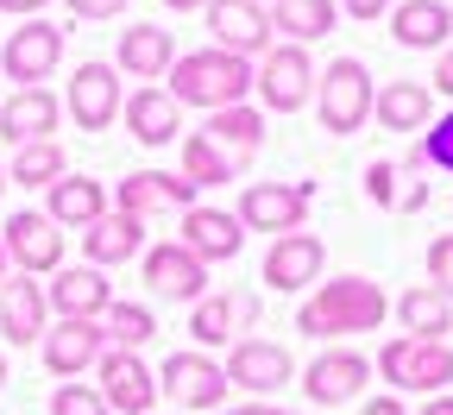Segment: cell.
<instances>
[{
  "mask_svg": "<svg viewBox=\"0 0 453 415\" xmlns=\"http://www.w3.org/2000/svg\"><path fill=\"white\" fill-rule=\"evenodd\" d=\"M0 196H7V164H0Z\"/></svg>",
  "mask_w": 453,
  "mask_h": 415,
  "instance_id": "obj_51",
  "label": "cell"
},
{
  "mask_svg": "<svg viewBox=\"0 0 453 415\" xmlns=\"http://www.w3.org/2000/svg\"><path fill=\"white\" fill-rule=\"evenodd\" d=\"M416 415H453V390H441V396H428Z\"/></svg>",
  "mask_w": 453,
  "mask_h": 415,
  "instance_id": "obj_46",
  "label": "cell"
},
{
  "mask_svg": "<svg viewBox=\"0 0 453 415\" xmlns=\"http://www.w3.org/2000/svg\"><path fill=\"white\" fill-rule=\"evenodd\" d=\"M327 265V246L315 240V233H277L271 252H265V289L290 296V289H309Z\"/></svg>",
  "mask_w": 453,
  "mask_h": 415,
  "instance_id": "obj_21",
  "label": "cell"
},
{
  "mask_svg": "<svg viewBox=\"0 0 453 415\" xmlns=\"http://www.w3.org/2000/svg\"><path fill=\"white\" fill-rule=\"evenodd\" d=\"M95 390L107 396L113 415H151V403L164 396V390H157V372L139 359V352H127V346H107V352H101Z\"/></svg>",
  "mask_w": 453,
  "mask_h": 415,
  "instance_id": "obj_13",
  "label": "cell"
},
{
  "mask_svg": "<svg viewBox=\"0 0 453 415\" xmlns=\"http://www.w3.org/2000/svg\"><path fill=\"white\" fill-rule=\"evenodd\" d=\"M50 415H113L107 409V396L95 390V384H76V378H64L50 390Z\"/></svg>",
  "mask_w": 453,
  "mask_h": 415,
  "instance_id": "obj_36",
  "label": "cell"
},
{
  "mask_svg": "<svg viewBox=\"0 0 453 415\" xmlns=\"http://www.w3.org/2000/svg\"><path fill=\"white\" fill-rule=\"evenodd\" d=\"M120 107H127V82H120V70L101 64V57L76 64L70 95H64V113H70L82 133H107L113 120H120Z\"/></svg>",
  "mask_w": 453,
  "mask_h": 415,
  "instance_id": "obj_8",
  "label": "cell"
},
{
  "mask_svg": "<svg viewBox=\"0 0 453 415\" xmlns=\"http://www.w3.org/2000/svg\"><path fill=\"white\" fill-rule=\"evenodd\" d=\"M177 57H183V50H177V38H170L164 26H151V19H139V26H127V32H120L113 70H120V76H133V82H164Z\"/></svg>",
  "mask_w": 453,
  "mask_h": 415,
  "instance_id": "obj_22",
  "label": "cell"
},
{
  "mask_svg": "<svg viewBox=\"0 0 453 415\" xmlns=\"http://www.w3.org/2000/svg\"><path fill=\"white\" fill-rule=\"evenodd\" d=\"M139 271H145L151 296H164V303H189V309H196L202 296H208V265H202L183 240H157V246H145Z\"/></svg>",
  "mask_w": 453,
  "mask_h": 415,
  "instance_id": "obj_14",
  "label": "cell"
},
{
  "mask_svg": "<svg viewBox=\"0 0 453 415\" xmlns=\"http://www.w3.org/2000/svg\"><path fill=\"white\" fill-rule=\"evenodd\" d=\"M258 7H265V0H258Z\"/></svg>",
  "mask_w": 453,
  "mask_h": 415,
  "instance_id": "obj_53",
  "label": "cell"
},
{
  "mask_svg": "<svg viewBox=\"0 0 453 415\" xmlns=\"http://www.w3.org/2000/svg\"><path fill=\"white\" fill-rule=\"evenodd\" d=\"M0 390H7V352H0Z\"/></svg>",
  "mask_w": 453,
  "mask_h": 415,
  "instance_id": "obj_50",
  "label": "cell"
},
{
  "mask_svg": "<svg viewBox=\"0 0 453 415\" xmlns=\"http://www.w3.org/2000/svg\"><path fill=\"white\" fill-rule=\"evenodd\" d=\"M277 415H290V409H277Z\"/></svg>",
  "mask_w": 453,
  "mask_h": 415,
  "instance_id": "obj_52",
  "label": "cell"
},
{
  "mask_svg": "<svg viewBox=\"0 0 453 415\" xmlns=\"http://www.w3.org/2000/svg\"><path fill=\"white\" fill-rule=\"evenodd\" d=\"M372 101H378V82H372V70L359 57H334L321 70V82H315V113H321V127L334 139H353L372 120Z\"/></svg>",
  "mask_w": 453,
  "mask_h": 415,
  "instance_id": "obj_3",
  "label": "cell"
},
{
  "mask_svg": "<svg viewBox=\"0 0 453 415\" xmlns=\"http://www.w3.org/2000/svg\"><path fill=\"white\" fill-rule=\"evenodd\" d=\"M226 384L234 390H246V396H277L283 384L296 378V359H290V346H277V340H258V334H246V340H234L226 346Z\"/></svg>",
  "mask_w": 453,
  "mask_h": 415,
  "instance_id": "obj_9",
  "label": "cell"
},
{
  "mask_svg": "<svg viewBox=\"0 0 453 415\" xmlns=\"http://www.w3.org/2000/svg\"><path fill=\"white\" fill-rule=\"evenodd\" d=\"M57 176H70V158H64V145H57V139L19 145L13 164H7V183H19V189H50Z\"/></svg>",
  "mask_w": 453,
  "mask_h": 415,
  "instance_id": "obj_34",
  "label": "cell"
},
{
  "mask_svg": "<svg viewBox=\"0 0 453 415\" xmlns=\"http://www.w3.org/2000/svg\"><path fill=\"white\" fill-rule=\"evenodd\" d=\"M434 88L453 95V50H441V64H434Z\"/></svg>",
  "mask_w": 453,
  "mask_h": 415,
  "instance_id": "obj_45",
  "label": "cell"
},
{
  "mask_svg": "<svg viewBox=\"0 0 453 415\" xmlns=\"http://www.w3.org/2000/svg\"><path fill=\"white\" fill-rule=\"evenodd\" d=\"M359 415H410V409H403V396H372Z\"/></svg>",
  "mask_w": 453,
  "mask_h": 415,
  "instance_id": "obj_44",
  "label": "cell"
},
{
  "mask_svg": "<svg viewBox=\"0 0 453 415\" xmlns=\"http://www.w3.org/2000/svg\"><path fill=\"white\" fill-rule=\"evenodd\" d=\"M428 283L441 296H453V233H441V240L428 246Z\"/></svg>",
  "mask_w": 453,
  "mask_h": 415,
  "instance_id": "obj_39",
  "label": "cell"
},
{
  "mask_svg": "<svg viewBox=\"0 0 453 415\" xmlns=\"http://www.w3.org/2000/svg\"><path fill=\"white\" fill-rule=\"evenodd\" d=\"M170 95L183 107H202V113H220V107H240L252 101V82H258V64L246 57L220 50V44H202V50H183L177 64H170Z\"/></svg>",
  "mask_w": 453,
  "mask_h": 415,
  "instance_id": "obj_2",
  "label": "cell"
},
{
  "mask_svg": "<svg viewBox=\"0 0 453 415\" xmlns=\"http://www.w3.org/2000/svg\"><path fill=\"white\" fill-rule=\"evenodd\" d=\"M372 359L365 352H353V346H327L321 359H309V372H303V390H309V403H321V409H340V403H353L365 384H372Z\"/></svg>",
  "mask_w": 453,
  "mask_h": 415,
  "instance_id": "obj_15",
  "label": "cell"
},
{
  "mask_svg": "<svg viewBox=\"0 0 453 415\" xmlns=\"http://www.w3.org/2000/svg\"><path fill=\"white\" fill-rule=\"evenodd\" d=\"M57 120H64V101H57L50 88H13L7 101H0V139H7L13 151L32 145V139H50Z\"/></svg>",
  "mask_w": 453,
  "mask_h": 415,
  "instance_id": "obj_25",
  "label": "cell"
},
{
  "mask_svg": "<svg viewBox=\"0 0 453 415\" xmlns=\"http://www.w3.org/2000/svg\"><path fill=\"white\" fill-rule=\"evenodd\" d=\"M396 0H340V13H353V19H390Z\"/></svg>",
  "mask_w": 453,
  "mask_h": 415,
  "instance_id": "obj_41",
  "label": "cell"
},
{
  "mask_svg": "<svg viewBox=\"0 0 453 415\" xmlns=\"http://www.w3.org/2000/svg\"><path fill=\"white\" fill-rule=\"evenodd\" d=\"M157 390L177 403V409H208V415H220L234 384H226V365L214 359V352L189 346V352H170V359L157 365Z\"/></svg>",
  "mask_w": 453,
  "mask_h": 415,
  "instance_id": "obj_6",
  "label": "cell"
},
{
  "mask_svg": "<svg viewBox=\"0 0 453 415\" xmlns=\"http://www.w3.org/2000/svg\"><path fill=\"white\" fill-rule=\"evenodd\" d=\"M101 327H107V346H127V352H139L145 340H157V315L145 303H120V296H113V309L101 315Z\"/></svg>",
  "mask_w": 453,
  "mask_h": 415,
  "instance_id": "obj_35",
  "label": "cell"
},
{
  "mask_svg": "<svg viewBox=\"0 0 453 415\" xmlns=\"http://www.w3.org/2000/svg\"><path fill=\"white\" fill-rule=\"evenodd\" d=\"M120 120H127V133L139 139V145H177L183 139V101L170 95V88H157V82H139L133 95H127V107H120Z\"/></svg>",
  "mask_w": 453,
  "mask_h": 415,
  "instance_id": "obj_19",
  "label": "cell"
},
{
  "mask_svg": "<svg viewBox=\"0 0 453 415\" xmlns=\"http://www.w3.org/2000/svg\"><path fill=\"white\" fill-rule=\"evenodd\" d=\"M384 315H390V296L372 277H334V283H315V296L296 309V334H309V340L378 334Z\"/></svg>",
  "mask_w": 453,
  "mask_h": 415,
  "instance_id": "obj_1",
  "label": "cell"
},
{
  "mask_svg": "<svg viewBox=\"0 0 453 415\" xmlns=\"http://www.w3.org/2000/svg\"><path fill=\"white\" fill-rule=\"evenodd\" d=\"M196 183H189V176L183 170H133L127 176V183H113V208H120V214H164V208H177V214H189L196 208Z\"/></svg>",
  "mask_w": 453,
  "mask_h": 415,
  "instance_id": "obj_16",
  "label": "cell"
},
{
  "mask_svg": "<svg viewBox=\"0 0 453 415\" xmlns=\"http://www.w3.org/2000/svg\"><path fill=\"white\" fill-rule=\"evenodd\" d=\"M340 19V0H271V26L283 32V44H315L327 38Z\"/></svg>",
  "mask_w": 453,
  "mask_h": 415,
  "instance_id": "obj_31",
  "label": "cell"
},
{
  "mask_svg": "<svg viewBox=\"0 0 453 415\" xmlns=\"http://www.w3.org/2000/svg\"><path fill=\"white\" fill-rule=\"evenodd\" d=\"M183 246H189L202 265H226V258H240L246 227H240L234 208H208V202H196V208L183 214Z\"/></svg>",
  "mask_w": 453,
  "mask_h": 415,
  "instance_id": "obj_24",
  "label": "cell"
},
{
  "mask_svg": "<svg viewBox=\"0 0 453 415\" xmlns=\"http://www.w3.org/2000/svg\"><path fill=\"white\" fill-rule=\"evenodd\" d=\"M315 82H321V70H315L309 44H271V50L258 57L252 95H258V107H271V113H303V107L315 101Z\"/></svg>",
  "mask_w": 453,
  "mask_h": 415,
  "instance_id": "obj_5",
  "label": "cell"
},
{
  "mask_svg": "<svg viewBox=\"0 0 453 415\" xmlns=\"http://www.w3.org/2000/svg\"><path fill=\"white\" fill-rule=\"evenodd\" d=\"M164 7H170V13H202L208 0H164Z\"/></svg>",
  "mask_w": 453,
  "mask_h": 415,
  "instance_id": "obj_48",
  "label": "cell"
},
{
  "mask_svg": "<svg viewBox=\"0 0 453 415\" xmlns=\"http://www.w3.org/2000/svg\"><path fill=\"white\" fill-rule=\"evenodd\" d=\"M64 7H70L76 19H120L127 0H64Z\"/></svg>",
  "mask_w": 453,
  "mask_h": 415,
  "instance_id": "obj_40",
  "label": "cell"
},
{
  "mask_svg": "<svg viewBox=\"0 0 453 415\" xmlns=\"http://www.w3.org/2000/svg\"><path fill=\"white\" fill-rule=\"evenodd\" d=\"M50 0H0V13H13V19H44Z\"/></svg>",
  "mask_w": 453,
  "mask_h": 415,
  "instance_id": "obj_42",
  "label": "cell"
},
{
  "mask_svg": "<svg viewBox=\"0 0 453 415\" xmlns=\"http://www.w3.org/2000/svg\"><path fill=\"white\" fill-rule=\"evenodd\" d=\"M127 258H145V220L139 214L107 208L95 227H82V265L113 271V265H127Z\"/></svg>",
  "mask_w": 453,
  "mask_h": 415,
  "instance_id": "obj_23",
  "label": "cell"
},
{
  "mask_svg": "<svg viewBox=\"0 0 453 415\" xmlns=\"http://www.w3.org/2000/svg\"><path fill=\"white\" fill-rule=\"evenodd\" d=\"M309 202H315V183H246L234 214L246 233H303Z\"/></svg>",
  "mask_w": 453,
  "mask_h": 415,
  "instance_id": "obj_11",
  "label": "cell"
},
{
  "mask_svg": "<svg viewBox=\"0 0 453 415\" xmlns=\"http://www.w3.org/2000/svg\"><path fill=\"white\" fill-rule=\"evenodd\" d=\"M252 315H258L252 296H202V303L189 309V340H196L202 352L234 346V340H240V327H246Z\"/></svg>",
  "mask_w": 453,
  "mask_h": 415,
  "instance_id": "obj_26",
  "label": "cell"
},
{
  "mask_svg": "<svg viewBox=\"0 0 453 415\" xmlns=\"http://www.w3.org/2000/svg\"><path fill=\"white\" fill-rule=\"evenodd\" d=\"M220 415H277V409H271V403H258V396H252V403H240V409H220Z\"/></svg>",
  "mask_w": 453,
  "mask_h": 415,
  "instance_id": "obj_47",
  "label": "cell"
},
{
  "mask_svg": "<svg viewBox=\"0 0 453 415\" xmlns=\"http://www.w3.org/2000/svg\"><path fill=\"white\" fill-rule=\"evenodd\" d=\"M396 208H410V214H416V208H428V183H416V176H410V189L396 196Z\"/></svg>",
  "mask_w": 453,
  "mask_h": 415,
  "instance_id": "obj_43",
  "label": "cell"
},
{
  "mask_svg": "<svg viewBox=\"0 0 453 415\" xmlns=\"http://www.w3.org/2000/svg\"><path fill=\"white\" fill-rule=\"evenodd\" d=\"M208 38L220 50L246 57V64H258V57L277 44V26H271V7H258V0H208Z\"/></svg>",
  "mask_w": 453,
  "mask_h": 415,
  "instance_id": "obj_12",
  "label": "cell"
},
{
  "mask_svg": "<svg viewBox=\"0 0 453 415\" xmlns=\"http://www.w3.org/2000/svg\"><path fill=\"white\" fill-rule=\"evenodd\" d=\"M372 120L384 133H428L434 127V95L428 82H384L372 101Z\"/></svg>",
  "mask_w": 453,
  "mask_h": 415,
  "instance_id": "obj_28",
  "label": "cell"
},
{
  "mask_svg": "<svg viewBox=\"0 0 453 415\" xmlns=\"http://www.w3.org/2000/svg\"><path fill=\"white\" fill-rule=\"evenodd\" d=\"M208 139L214 145H226L240 164L265 145V107H252V101H240V107H220V113H208Z\"/></svg>",
  "mask_w": 453,
  "mask_h": 415,
  "instance_id": "obj_32",
  "label": "cell"
},
{
  "mask_svg": "<svg viewBox=\"0 0 453 415\" xmlns=\"http://www.w3.org/2000/svg\"><path fill=\"white\" fill-rule=\"evenodd\" d=\"M183 176L196 189H220V183H234V176H240V158L226 145H214L208 133H183Z\"/></svg>",
  "mask_w": 453,
  "mask_h": 415,
  "instance_id": "obj_33",
  "label": "cell"
},
{
  "mask_svg": "<svg viewBox=\"0 0 453 415\" xmlns=\"http://www.w3.org/2000/svg\"><path fill=\"white\" fill-rule=\"evenodd\" d=\"M390 38L403 50H441L453 38V7L447 0H396L390 7Z\"/></svg>",
  "mask_w": 453,
  "mask_h": 415,
  "instance_id": "obj_27",
  "label": "cell"
},
{
  "mask_svg": "<svg viewBox=\"0 0 453 415\" xmlns=\"http://www.w3.org/2000/svg\"><path fill=\"white\" fill-rule=\"evenodd\" d=\"M416 164H434V170H447V176H453V113H441V120L422 133V151H416Z\"/></svg>",
  "mask_w": 453,
  "mask_h": 415,
  "instance_id": "obj_37",
  "label": "cell"
},
{
  "mask_svg": "<svg viewBox=\"0 0 453 415\" xmlns=\"http://www.w3.org/2000/svg\"><path fill=\"white\" fill-rule=\"evenodd\" d=\"M44 214L57 227H95L107 214V183H95V176H57V183L44 189Z\"/></svg>",
  "mask_w": 453,
  "mask_h": 415,
  "instance_id": "obj_29",
  "label": "cell"
},
{
  "mask_svg": "<svg viewBox=\"0 0 453 415\" xmlns=\"http://www.w3.org/2000/svg\"><path fill=\"white\" fill-rule=\"evenodd\" d=\"M396 321H403L410 340H441V334H453V296H441L434 283H416L396 296Z\"/></svg>",
  "mask_w": 453,
  "mask_h": 415,
  "instance_id": "obj_30",
  "label": "cell"
},
{
  "mask_svg": "<svg viewBox=\"0 0 453 415\" xmlns=\"http://www.w3.org/2000/svg\"><path fill=\"white\" fill-rule=\"evenodd\" d=\"M0 246H7V258H13L26 277H57V271H64V227H57L44 208L7 214V227H0Z\"/></svg>",
  "mask_w": 453,
  "mask_h": 415,
  "instance_id": "obj_10",
  "label": "cell"
},
{
  "mask_svg": "<svg viewBox=\"0 0 453 415\" xmlns=\"http://www.w3.org/2000/svg\"><path fill=\"white\" fill-rule=\"evenodd\" d=\"M365 196H372L378 208H396V196H403V189H396V164H390V158L365 164Z\"/></svg>",
  "mask_w": 453,
  "mask_h": 415,
  "instance_id": "obj_38",
  "label": "cell"
},
{
  "mask_svg": "<svg viewBox=\"0 0 453 415\" xmlns=\"http://www.w3.org/2000/svg\"><path fill=\"white\" fill-rule=\"evenodd\" d=\"M13 277V258H7V246H0V283H7Z\"/></svg>",
  "mask_w": 453,
  "mask_h": 415,
  "instance_id": "obj_49",
  "label": "cell"
},
{
  "mask_svg": "<svg viewBox=\"0 0 453 415\" xmlns=\"http://www.w3.org/2000/svg\"><path fill=\"white\" fill-rule=\"evenodd\" d=\"M44 303H50L57 321H101V315L113 309V283H107V271H95V265H64V271L50 277Z\"/></svg>",
  "mask_w": 453,
  "mask_h": 415,
  "instance_id": "obj_18",
  "label": "cell"
},
{
  "mask_svg": "<svg viewBox=\"0 0 453 415\" xmlns=\"http://www.w3.org/2000/svg\"><path fill=\"white\" fill-rule=\"evenodd\" d=\"M372 365H378V378H384L390 390L441 396V390L453 384V346H447V340H410V334H396Z\"/></svg>",
  "mask_w": 453,
  "mask_h": 415,
  "instance_id": "obj_4",
  "label": "cell"
},
{
  "mask_svg": "<svg viewBox=\"0 0 453 415\" xmlns=\"http://www.w3.org/2000/svg\"><path fill=\"white\" fill-rule=\"evenodd\" d=\"M107 352V327L101 321H50V334L38 340V359L50 378H82L101 365Z\"/></svg>",
  "mask_w": 453,
  "mask_h": 415,
  "instance_id": "obj_17",
  "label": "cell"
},
{
  "mask_svg": "<svg viewBox=\"0 0 453 415\" xmlns=\"http://www.w3.org/2000/svg\"><path fill=\"white\" fill-rule=\"evenodd\" d=\"M64 26H50V19H19L7 32V50H0V76L19 82V88H44L57 76V64H64Z\"/></svg>",
  "mask_w": 453,
  "mask_h": 415,
  "instance_id": "obj_7",
  "label": "cell"
},
{
  "mask_svg": "<svg viewBox=\"0 0 453 415\" xmlns=\"http://www.w3.org/2000/svg\"><path fill=\"white\" fill-rule=\"evenodd\" d=\"M44 334H50L44 289H38V277L13 271L7 283H0V340H7V346H38Z\"/></svg>",
  "mask_w": 453,
  "mask_h": 415,
  "instance_id": "obj_20",
  "label": "cell"
}]
</instances>
